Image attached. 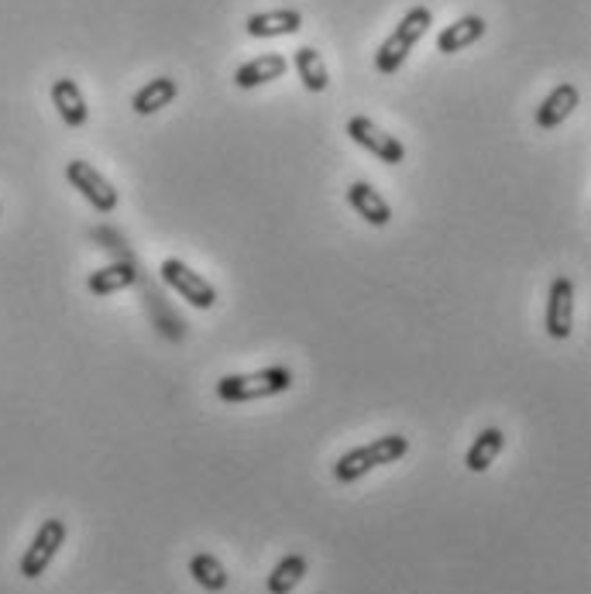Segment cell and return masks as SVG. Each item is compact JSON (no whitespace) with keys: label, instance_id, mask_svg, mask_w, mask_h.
<instances>
[{"label":"cell","instance_id":"8fae6325","mask_svg":"<svg viewBox=\"0 0 591 594\" xmlns=\"http://www.w3.org/2000/svg\"><path fill=\"white\" fill-rule=\"evenodd\" d=\"M347 203L351 210L358 213V217H365L371 227H389L392 221V206L389 200L378 193V189L371 182H351L347 186Z\"/></svg>","mask_w":591,"mask_h":594},{"label":"cell","instance_id":"8992f818","mask_svg":"<svg viewBox=\"0 0 591 594\" xmlns=\"http://www.w3.org/2000/svg\"><path fill=\"white\" fill-rule=\"evenodd\" d=\"M66 179H69V186L76 189V193L97 210V213H114L117 210V203H121V197H117V189L93 169L90 162H83V158H73V162H66Z\"/></svg>","mask_w":591,"mask_h":594},{"label":"cell","instance_id":"5bb4252c","mask_svg":"<svg viewBox=\"0 0 591 594\" xmlns=\"http://www.w3.org/2000/svg\"><path fill=\"white\" fill-rule=\"evenodd\" d=\"M485 17L478 14H464L461 21H454V25H447L440 35H437V52L444 56H454V52H464L468 45H475L482 35H485Z\"/></svg>","mask_w":591,"mask_h":594},{"label":"cell","instance_id":"44dd1931","mask_svg":"<svg viewBox=\"0 0 591 594\" xmlns=\"http://www.w3.org/2000/svg\"><path fill=\"white\" fill-rule=\"evenodd\" d=\"M0 210H4V206H0Z\"/></svg>","mask_w":591,"mask_h":594},{"label":"cell","instance_id":"d6986e66","mask_svg":"<svg viewBox=\"0 0 591 594\" xmlns=\"http://www.w3.org/2000/svg\"><path fill=\"white\" fill-rule=\"evenodd\" d=\"M134 278H138V272L131 265H107L86 278V289L93 296H110V293H121L128 285H134Z\"/></svg>","mask_w":591,"mask_h":594},{"label":"cell","instance_id":"9a60e30c","mask_svg":"<svg viewBox=\"0 0 591 594\" xmlns=\"http://www.w3.org/2000/svg\"><path fill=\"white\" fill-rule=\"evenodd\" d=\"M176 97H179V83H176L173 76H155V80H149L145 86H141V90L134 93L131 107H134L138 117H149V114L165 110Z\"/></svg>","mask_w":591,"mask_h":594},{"label":"cell","instance_id":"ba28073f","mask_svg":"<svg viewBox=\"0 0 591 594\" xmlns=\"http://www.w3.org/2000/svg\"><path fill=\"white\" fill-rule=\"evenodd\" d=\"M547 334L554 341H567L575 334V282L557 275L547 293Z\"/></svg>","mask_w":591,"mask_h":594},{"label":"cell","instance_id":"4fadbf2b","mask_svg":"<svg viewBox=\"0 0 591 594\" xmlns=\"http://www.w3.org/2000/svg\"><path fill=\"white\" fill-rule=\"evenodd\" d=\"M289 73V62L286 56H279V52H265V56H258L245 66H238V73H234V86H241V90H255V86H265L272 80H282Z\"/></svg>","mask_w":591,"mask_h":594},{"label":"cell","instance_id":"ffe728a7","mask_svg":"<svg viewBox=\"0 0 591 594\" xmlns=\"http://www.w3.org/2000/svg\"><path fill=\"white\" fill-rule=\"evenodd\" d=\"M189 574H193V581L203 591H224L227 581H231L224 563L214 554H193V557H189Z\"/></svg>","mask_w":591,"mask_h":594},{"label":"cell","instance_id":"ac0fdd59","mask_svg":"<svg viewBox=\"0 0 591 594\" xmlns=\"http://www.w3.org/2000/svg\"><path fill=\"white\" fill-rule=\"evenodd\" d=\"M306 570H310V560H306L303 554L282 557V560L272 567V574H269V594H293V591L303 584Z\"/></svg>","mask_w":591,"mask_h":594},{"label":"cell","instance_id":"6da1fadb","mask_svg":"<svg viewBox=\"0 0 591 594\" xmlns=\"http://www.w3.org/2000/svg\"><path fill=\"white\" fill-rule=\"evenodd\" d=\"M430 25H434L430 8H410L403 14V21L395 25V32L382 41V49L375 52L378 76H395L399 69H403V62L410 59V52L416 49V41L430 32Z\"/></svg>","mask_w":591,"mask_h":594},{"label":"cell","instance_id":"9c48e42d","mask_svg":"<svg viewBox=\"0 0 591 594\" xmlns=\"http://www.w3.org/2000/svg\"><path fill=\"white\" fill-rule=\"evenodd\" d=\"M581 104V90L575 83H560L547 93V100L536 107V128L540 131H554L560 128L567 117H571Z\"/></svg>","mask_w":591,"mask_h":594},{"label":"cell","instance_id":"7a4b0ae2","mask_svg":"<svg viewBox=\"0 0 591 594\" xmlns=\"http://www.w3.org/2000/svg\"><path fill=\"white\" fill-rule=\"evenodd\" d=\"M410 450V440L403 433H389V437H378L371 440L368 447H354L347 454L334 464V478L341 485H354L358 478H365L368 471L375 467H386V464H395L403 461Z\"/></svg>","mask_w":591,"mask_h":594},{"label":"cell","instance_id":"e0dca14e","mask_svg":"<svg viewBox=\"0 0 591 594\" xmlns=\"http://www.w3.org/2000/svg\"><path fill=\"white\" fill-rule=\"evenodd\" d=\"M293 66H296L303 86L310 90V93H323L330 86L327 62H323V56L314 49V45H299V49L293 52Z\"/></svg>","mask_w":591,"mask_h":594},{"label":"cell","instance_id":"52a82bcc","mask_svg":"<svg viewBox=\"0 0 591 594\" xmlns=\"http://www.w3.org/2000/svg\"><path fill=\"white\" fill-rule=\"evenodd\" d=\"M347 138L354 141V145H362L365 152H371L378 162H386V165H399V162H406V145L399 141L395 134L382 131L375 121H368V117L362 114H354L351 121H347Z\"/></svg>","mask_w":591,"mask_h":594},{"label":"cell","instance_id":"7c38bea8","mask_svg":"<svg viewBox=\"0 0 591 594\" xmlns=\"http://www.w3.org/2000/svg\"><path fill=\"white\" fill-rule=\"evenodd\" d=\"M52 107L59 110L66 128H83L90 121V107H86L83 90L76 80H69V76L52 83Z\"/></svg>","mask_w":591,"mask_h":594},{"label":"cell","instance_id":"2e32d148","mask_svg":"<svg viewBox=\"0 0 591 594\" xmlns=\"http://www.w3.org/2000/svg\"><path fill=\"white\" fill-rule=\"evenodd\" d=\"M503 447H506V433L499 430V426H488V430H482V433L475 437V443L468 447L464 467H468L471 474H482V471H488L495 461H499Z\"/></svg>","mask_w":591,"mask_h":594},{"label":"cell","instance_id":"3957f363","mask_svg":"<svg viewBox=\"0 0 591 594\" xmlns=\"http://www.w3.org/2000/svg\"><path fill=\"white\" fill-rule=\"evenodd\" d=\"M293 389V371L286 365H272L251 375H224L217 382V399L224 402H258Z\"/></svg>","mask_w":591,"mask_h":594},{"label":"cell","instance_id":"277c9868","mask_svg":"<svg viewBox=\"0 0 591 594\" xmlns=\"http://www.w3.org/2000/svg\"><path fill=\"white\" fill-rule=\"evenodd\" d=\"M66 533L69 530H66L62 519H45L38 533L32 536L25 557H21V563H17V574L25 581H38L45 570H49V563L56 560V554L66 546Z\"/></svg>","mask_w":591,"mask_h":594},{"label":"cell","instance_id":"5b68a950","mask_svg":"<svg viewBox=\"0 0 591 594\" xmlns=\"http://www.w3.org/2000/svg\"><path fill=\"white\" fill-rule=\"evenodd\" d=\"M162 282L169 285L179 299H186L189 306H197V310H214V306H217L214 285H210L200 272H193L179 258H165L162 261Z\"/></svg>","mask_w":591,"mask_h":594},{"label":"cell","instance_id":"30bf717a","mask_svg":"<svg viewBox=\"0 0 591 594\" xmlns=\"http://www.w3.org/2000/svg\"><path fill=\"white\" fill-rule=\"evenodd\" d=\"M299 28H303V14L293 8L258 11L245 21V32L251 38H282V35H296Z\"/></svg>","mask_w":591,"mask_h":594}]
</instances>
